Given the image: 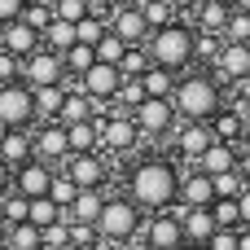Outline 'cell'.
<instances>
[{
	"mask_svg": "<svg viewBox=\"0 0 250 250\" xmlns=\"http://www.w3.org/2000/svg\"><path fill=\"white\" fill-rule=\"evenodd\" d=\"M141 237L145 250H180L185 246V229H180V215L167 207V211H149V220L141 224Z\"/></svg>",
	"mask_w": 250,
	"mask_h": 250,
	"instance_id": "ba28073f",
	"label": "cell"
},
{
	"mask_svg": "<svg viewBox=\"0 0 250 250\" xmlns=\"http://www.w3.org/2000/svg\"><path fill=\"white\" fill-rule=\"evenodd\" d=\"M0 202H4V229L26 220V202H31V198H22L18 189H9V193H0Z\"/></svg>",
	"mask_w": 250,
	"mask_h": 250,
	"instance_id": "f35d334b",
	"label": "cell"
},
{
	"mask_svg": "<svg viewBox=\"0 0 250 250\" xmlns=\"http://www.w3.org/2000/svg\"><path fill=\"white\" fill-rule=\"evenodd\" d=\"M220 44H224V35H211V31H193V62L211 66V62H215V53H220Z\"/></svg>",
	"mask_w": 250,
	"mask_h": 250,
	"instance_id": "1f68e13d",
	"label": "cell"
},
{
	"mask_svg": "<svg viewBox=\"0 0 250 250\" xmlns=\"http://www.w3.org/2000/svg\"><path fill=\"white\" fill-rule=\"evenodd\" d=\"M13 79H18V57L0 48V83H13Z\"/></svg>",
	"mask_w": 250,
	"mask_h": 250,
	"instance_id": "bcb514c9",
	"label": "cell"
},
{
	"mask_svg": "<svg viewBox=\"0 0 250 250\" xmlns=\"http://www.w3.org/2000/svg\"><path fill=\"white\" fill-rule=\"evenodd\" d=\"M145 48H149V62L154 66H163V70H189L193 66V26H185L176 18V22L149 31Z\"/></svg>",
	"mask_w": 250,
	"mask_h": 250,
	"instance_id": "3957f363",
	"label": "cell"
},
{
	"mask_svg": "<svg viewBox=\"0 0 250 250\" xmlns=\"http://www.w3.org/2000/svg\"><path fill=\"white\" fill-rule=\"evenodd\" d=\"M22 22H26V26H35V31H44V26L53 22V0H26Z\"/></svg>",
	"mask_w": 250,
	"mask_h": 250,
	"instance_id": "74e56055",
	"label": "cell"
},
{
	"mask_svg": "<svg viewBox=\"0 0 250 250\" xmlns=\"http://www.w3.org/2000/svg\"><path fill=\"white\" fill-rule=\"evenodd\" d=\"M180 250H207V246H198V242H185V246H180Z\"/></svg>",
	"mask_w": 250,
	"mask_h": 250,
	"instance_id": "9f6ffc18",
	"label": "cell"
},
{
	"mask_svg": "<svg viewBox=\"0 0 250 250\" xmlns=\"http://www.w3.org/2000/svg\"><path fill=\"white\" fill-rule=\"evenodd\" d=\"M48 198H53V202H57L62 211H66V207H70V202L79 198V185H75V180H70V176H66L62 167H57V171H53V180H48Z\"/></svg>",
	"mask_w": 250,
	"mask_h": 250,
	"instance_id": "4dcf8cb0",
	"label": "cell"
},
{
	"mask_svg": "<svg viewBox=\"0 0 250 250\" xmlns=\"http://www.w3.org/2000/svg\"><path fill=\"white\" fill-rule=\"evenodd\" d=\"M141 4V13H145V22H149V31H158V26H167V22H176V9L167 4V0H136Z\"/></svg>",
	"mask_w": 250,
	"mask_h": 250,
	"instance_id": "836d02e7",
	"label": "cell"
},
{
	"mask_svg": "<svg viewBox=\"0 0 250 250\" xmlns=\"http://www.w3.org/2000/svg\"><path fill=\"white\" fill-rule=\"evenodd\" d=\"M250 123L233 110V105H224L215 119H211V132H215V141H242V132H246Z\"/></svg>",
	"mask_w": 250,
	"mask_h": 250,
	"instance_id": "d4e9b609",
	"label": "cell"
},
{
	"mask_svg": "<svg viewBox=\"0 0 250 250\" xmlns=\"http://www.w3.org/2000/svg\"><path fill=\"white\" fill-rule=\"evenodd\" d=\"M66 141H70V154H88V149H97V141H101V127H97V119L66 123Z\"/></svg>",
	"mask_w": 250,
	"mask_h": 250,
	"instance_id": "603a6c76",
	"label": "cell"
},
{
	"mask_svg": "<svg viewBox=\"0 0 250 250\" xmlns=\"http://www.w3.org/2000/svg\"><path fill=\"white\" fill-rule=\"evenodd\" d=\"M0 250H9V242H4V229H0Z\"/></svg>",
	"mask_w": 250,
	"mask_h": 250,
	"instance_id": "680465c9",
	"label": "cell"
},
{
	"mask_svg": "<svg viewBox=\"0 0 250 250\" xmlns=\"http://www.w3.org/2000/svg\"><path fill=\"white\" fill-rule=\"evenodd\" d=\"M207 250H237V229H215Z\"/></svg>",
	"mask_w": 250,
	"mask_h": 250,
	"instance_id": "ee69618b",
	"label": "cell"
},
{
	"mask_svg": "<svg viewBox=\"0 0 250 250\" xmlns=\"http://www.w3.org/2000/svg\"><path fill=\"white\" fill-rule=\"evenodd\" d=\"M145 215L132 198H105L101 215H97V237H110V242H132L141 233Z\"/></svg>",
	"mask_w": 250,
	"mask_h": 250,
	"instance_id": "277c9868",
	"label": "cell"
},
{
	"mask_svg": "<svg viewBox=\"0 0 250 250\" xmlns=\"http://www.w3.org/2000/svg\"><path fill=\"white\" fill-rule=\"evenodd\" d=\"M62 171H66L79 189H101V185L110 180V167H105V158H101L97 149H88V154H70V158L62 163Z\"/></svg>",
	"mask_w": 250,
	"mask_h": 250,
	"instance_id": "30bf717a",
	"label": "cell"
},
{
	"mask_svg": "<svg viewBox=\"0 0 250 250\" xmlns=\"http://www.w3.org/2000/svg\"><path fill=\"white\" fill-rule=\"evenodd\" d=\"M242 141H211L207 149H202V158H198V171H207V176H224V171H237L242 167V149H237Z\"/></svg>",
	"mask_w": 250,
	"mask_h": 250,
	"instance_id": "9a60e30c",
	"label": "cell"
},
{
	"mask_svg": "<svg viewBox=\"0 0 250 250\" xmlns=\"http://www.w3.org/2000/svg\"><path fill=\"white\" fill-rule=\"evenodd\" d=\"M180 189V167L167 158H141L127 176V198L141 211H167Z\"/></svg>",
	"mask_w": 250,
	"mask_h": 250,
	"instance_id": "6da1fadb",
	"label": "cell"
},
{
	"mask_svg": "<svg viewBox=\"0 0 250 250\" xmlns=\"http://www.w3.org/2000/svg\"><path fill=\"white\" fill-rule=\"evenodd\" d=\"M0 229H4V202H0Z\"/></svg>",
	"mask_w": 250,
	"mask_h": 250,
	"instance_id": "91938a15",
	"label": "cell"
},
{
	"mask_svg": "<svg viewBox=\"0 0 250 250\" xmlns=\"http://www.w3.org/2000/svg\"><path fill=\"white\" fill-rule=\"evenodd\" d=\"M149 66H154V62H149V48H145V44H127L123 57H119V75H123V79H141Z\"/></svg>",
	"mask_w": 250,
	"mask_h": 250,
	"instance_id": "484cf974",
	"label": "cell"
},
{
	"mask_svg": "<svg viewBox=\"0 0 250 250\" xmlns=\"http://www.w3.org/2000/svg\"><path fill=\"white\" fill-rule=\"evenodd\" d=\"M0 48H4V53H13V57L22 62L26 53H35V48H40V31H35V26H26L22 18H13V22H4V26H0Z\"/></svg>",
	"mask_w": 250,
	"mask_h": 250,
	"instance_id": "ac0fdd59",
	"label": "cell"
},
{
	"mask_svg": "<svg viewBox=\"0 0 250 250\" xmlns=\"http://www.w3.org/2000/svg\"><path fill=\"white\" fill-rule=\"evenodd\" d=\"M119 83H123V75H119V66H105V62H92L83 75H79V88L92 97V101H114V92H119Z\"/></svg>",
	"mask_w": 250,
	"mask_h": 250,
	"instance_id": "5bb4252c",
	"label": "cell"
},
{
	"mask_svg": "<svg viewBox=\"0 0 250 250\" xmlns=\"http://www.w3.org/2000/svg\"><path fill=\"white\" fill-rule=\"evenodd\" d=\"M237 250H250V229H237Z\"/></svg>",
	"mask_w": 250,
	"mask_h": 250,
	"instance_id": "f5cc1de1",
	"label": "cell"
},
{
	"mask_svg": "<svg viewBox=\"0 0 250 250\" xmlns=\"http://www.w3.org/2000/svg\"><path fill=\"white\" fill-rule=\"evenodd\" d=\"M18 79L22 83H31V88H44V83H62L66 79V66H62V53H53V48H35V53H26L22 62H18Z\"/></svg>",
	"mask_w": 250,
	"mask_h": 250,
	"instance_id": "52a82bcc",
	"label": "cell"
},
{
	"mask_svg": "<svg viewBox=\"0 0 250 250\" xmlns=\"http://www.w3.org/2000/svg\"><path fill=\"white\" fill-rule=\"evenodd\" d=\"M211 215H215V229H242L237 198H215V202H211Z\"/></svg>",
	"mask_w": 250,
	"mask_h": 250,
	"instance_id": "d6a6232c",
	"label": "cell"
},
{
	"mask_svg": "<svg viewBox=\"0 0 250 250\" xmlns=\"http://www.w3.org/2000/svg\"><path fill=\"white\" fill-rule=\"evenodd\" d=\"M101 207H105V189H79V198H75L62 215H66L70 224H97Z\"/></svg>",
	"mask_w": 250,
	"mask_h": 250,
	"instance_id": "ffe728a7",
	"label": "cell"
},
{
	"mask_svg": "<svg viewBox=\"0 0 250 250\" xmlns=\"http://www.w3.org/2000/svg\"><path fill=\"white\" fill-rule=\"evenodd\" d=\"M119 4H136V0H101V4H92V9H119Z\"/></svg>",
	"mask_w": 250,
	"mask_h": 250,
	"instance_id": "db71d44e",
	"label": "cell"
},
{
	"mask_svg": "<svg viewBox=\"0 0 250 250\" xmlns=\"http://www.w3.org/2000/svg\"><path fill=\"white\" fill-rule=\"evenodd\" d=\"M246 88H250V79H246Z\"/></svg>",
	"mask_w": 250,
	"mask_h": 250,
	"instance_id": "94428289",
	"label": "cell"
},
{
	"mask_svg": "<svg viewBox=\"0 0 250 250\" xmlns=\"http://www.w3.org/2000/svg\"><path fill=\"white\" fill-rule=\"evenodd\" d=\"M40 242H44V250H53V246H66V242H70V220L62 215L57 224H48V229H40Z\"/></svg>",
	"mask_w": 250,
	"mask_h": 250,
	"instance_id": "7bdbcfd3",
	"label": "cell"
},
{
	"mask_svg": "<svg viewBox=\"0 0 250 250\" xmlns=\"http://www.w3.org/2000/svg\"><path fill=\"white\" fill-rule=\"evenodd\" d=\"M88 13H92L88 0H53V18H62V22H79Z\"/></svg>",
	"mask_w": 250,
	"mask_h": 250,
	"instance_id": "b9f144b4",
	"label": "cell"
},
{
	"mask_svg": "<svg viewBox=\"0 0 250 250\" xmlns=\"http://www.w3.org/2000/svg\"><path fill=\"white\" fill-rule=\"evenodd\" d=\"M176 114L180 119H193V123H211L220 110H224V88L211 70H193V75H180L176 79Z\"/></svg>",
	"mask_w": 250,
	"mask_h": 250,
	"instance_id": "7a4b0ae2",
	"label": "cell"
},
{
	"mask_svg": "<svg viewBox=\"0 0 250 250\" xmlns=\"http://www.w3.org/2000/svg\"><path fill=\"white\" fill-rule=\"evenodd\" d=\"M88 250H123V242H110V237H97Z\"/></svg>",
	"mask_w": 250,
	"mask_h": 250,
	"instance_id": "f907efd6",
	"label": "cell"
},
{
	"mask_svg": "<svg viewBox=\"0 0 250 250\" xmlns=\"http://www.w3.org/2000/svg\"><path fill=\"white\" fill-rule=\"evenodd\" d=\"M62 101H66V83H44V88H35V123H57Z\"/></svg>",
	"mask_w": 250,
	"mask_h": 250,
	"instance_id": "44dd1931",
	"label": "cell"
},
{
	"mask_svg": "<svg viewBox=\"0 0 250 250\" xmlns=\"http://www.w3.org/2000/svg\"><path fill=\"white\" fill-rule=\"evenodd\" d=\"M237 211H242V229H250V180H246V189L237 193Z\"/></svg>",
	"mask_w": 250,
	"mask_h": 250,
	"instance_id": "c3c4849f",
	"label": "cell"
},
{
	"mask_svg": "<svg viewBox=\"0 0 250 250\" xmlns=\"http://www.w3.org/2000/svg\"><path fill=\"white\" fill-rule=\"evenodd\" d=\"M176 202L180 207H211L215 202V180L198 167L180 171V189H176Z\"/></svg>",
	"mask_w": 250,
	"mask_h": 250,
	"instance_id": "e0dca14e",
	"label": "cell"
},
{
	"mask_svg": "<svg viewBox=\"0 0 250 250\" xmlns=\"http://www.w3.org/2000/svg\"><path fill=\"white\" fill-rule=\"evenodd\" d=\"M26 220H31L35 229H48V224L62 220V207H57L53 198H31V202H26Z\"/></svg>",
	"mask_w": 250,
	"mask_h": 250,
	"instance_id": "f546056e",
	"label": "cell"
},
{
	"mask_svg": "<svg viewBox=\"0 0 250 250\" xmlns=\"http://www.w3.org/2000/svg\"><path fill=\"white\" fill-rule=\"evenodd\" d=\"M132 119H136V127H141V141L149 136H167L176 123H180V114H176V101L171 97H145L136 110H132Z\"/></svg>",
	"mask_w": 250,
	"mask_h": 250,
	"instance_id": "8992f818",
	"label": "cell"
},
{
	"mask_svg": "<svg viewBox=\"0 0 250 250\" xmlns=\"http://www.w3.org/2000/svg\"><path fill=\"white\" fill-rule=\"evenodd\" d=\"M92 48H97V62H105V66H119V57H123V48H127V44H123V40H119L110 26H105V35H101Z\"/></svg>",
	"mask_w": 250,
	"mask_h": 250,
	"instance_id": "e575fe53",
	"label": "cell"
},
{
	"mask_svg": "<svg viewBox=\"0 0 250 250\" xmlns=\"http://www.w3.org/2000/svg\"><path fill=\"white\" fill-rule=\"evenodd\" d=\"M4 242H9V250H44V242H40V229H35L31 220L9 224V229H4Z\"/></svg>",
	"mask_w": 250,
	"mask_h": 250,
	"instance_id": "83f0119b",
	"label": "cell"
},
{
	"mask_svg": "<svg viewBox=\"0 0 250 250\" xmlns=\"http://www.w3.org/2000/svg\"><path fill=\"white\" fill-rule=\"evenodd\" d=\"M53 250H79V246H75V242H66V246H53Z\"/></svg>",
	"mask_w": 250,
	"mask_h": 250,
	"instance_id": "6f0895ef",
	"label": "cell"
},
{
	"mask_svg": "<svg viewBox=\"0 0 250 250\" xmlns=\"http://www.w3.org/2000/svg\"><path fill=\"white\" fill-rule=\"evenodd\" d=\"M75 40H79V35H75V22H62V18H53V22L40 31V44L53 48V53H66Z\"/></svg>",
	"mask_w": 250,
	"mask_h": 250,
	"instance_id": "cb8c5ba5",
	"label": "cell"
},
{
	"mask_svg": "<svg viewBox=\"0 0 250 250\" xmlns=\"http://www.w3.org/2000/svg\"><path fill=\"white\" fill-rule=\"evenodd\" d=\"M176 70H163V66H149L145 75H141V88H145V97H171L176 92Z\"/></svg>",
	"mask_w": 250,
	"mask_h": 250,
	"instance_id": "4316f807",
	"label": "cell"
},
{
	"mask_svg": "<svg viewBox=\"0 0 250 250\" xmlns=\"http://www.w3.org/2000/svg\"><path fill=\"white\" fill-rule=\"evenodd\" d=\"M75 35H79V44H97V40L105 35V18H97V13L79 18V22H75Z\"/></svg>",
	"mask_w": 250,
	"mask_h": 250,
	"instance_id": "ab89813d",
	"label": "cell"
},
{
	"mask_svg": "<svg viewBox=\"0 0 250 250\" xmlns=\"http://www.w3.org/2000/svg\"><path fill=\"white\" fill-rule=\"evenodd\" d=\"M211 180H215V198H237V193L246 189L242 167H237V171H224V176H211Z\"/></svg>",
	"mask_w": 250,
	"mask_h": 250,
	"instance_id": "60d3db41",
	"label": "cell"
},
{
	"mask_svg": "<svg viewBox=\"0 0 250 250\" xmlns=\"http://www.w3.org/2000/svg\"><path fill=\"white\" fill-rule=\"evenodd\" d=\"M9 189H13V167L0 158V193H9Z\"/></svg>",
	"mask_w": 250,
	"mask_h": 250,
	"instance_id": "681fc988",
	"label": "cell"
},
{
	"mask_svg": "<svg viewBox=\"0 0 250 250\" xmlns=\"http://www.w3.org/2000/svg\"><path fill=\"white\" fill-rule=\"evenodd\" d=\"M246 48H250V44H246Z\"/></svg>",
	"mask_w": 250,
	"mask_h": 250,
	"instance_id": "6125c7cd",
	"label": "cell"
},
{
	"mask_svg": "<svg viewBox=\"0 0 250 250\" xmlns=\"http://www.w3.org/2000/svg\"><path fill=\"white\" fill-rule=\"evenodd\" d=\"M0 158H4L9 167L31 163V158H35V141H31V132H26V127H0Z\"/></svg>",
	"mask_w": 250,
	"mask_h": 250,
	"instance_id": "d6986e66",
	"label": "cell"
},
{
	"mask_svg": "<svg viewBox=\"0 0 250 250\" xmlns=\"http://www.w3.org/2000/svg\"><path fill=\"white\" fill-rule=\"evenodd\" d=\"M105 26H110L123 44H145V40H149V22H145L141 4H119V9H110V13H105Z\"/></svg>",
	"mask_w": 250,
	"mask_h": 250,
	"instance_id": "8fae6325",
	"label": "cell"
},
{
	"mask_svg": "<svg viewBox=\"0 0 250 250\" xmlns=\"http://www.w3.org/2000/svg\"><path fill=\"white\" fill-rule=\"evenodd\" d=\"M224 40L250 44V13H246V9H233V13H229V22H224Z\"/></svg>",
	"mask_w": 250,
	"mask_h": 250,
	"instance_id": "d590c367",
	"label": "cell"
},
{
	"mask_svg": "<svg viewBox=\"0 0 250 250\" xmlns=\"http://www.w3.org/2000/svg\"><path fill=\"white\" fill-rule=\"evenodd\" d=\"M215 141V132H211V123H193V119H185L180 123V132H176V158L185 163V171L189 167H198V158H202V149Z\"/></svg>",
	"mask_w": 250,
	"mask_h": 250,
	"instance_id": "7c38bea8",
	"label": "cell"
},
{
	"mask_svg": "<svg viewBox=\"0 0 250 250\" xmlns=\"http://www.w3.org/2000/svg\"><path fill=\"white\" fill-rule=\"evenodd\" d=\"M141 101H145V88H141V79H123V83H119V92H114V105L132 114Z\"/></svg>",
	"mask_w": 250,
	"mask_h": 250,
	"instance_id": "8d00e7d4",
	"label": "cell"
},
{
	"mask_svg": "<svg viewBox=\"0 0 250 250\" xmlns=\"http://www.w3.org/2000/svg\"><path fill=\"white\" fill-rule=\"evenodd\" d=\"M198 31H211V35H224V22H229V13H233V4L229 0H198Z\"/></svg>",
	"mask_w": 250,
	"mask_h": 250,
	"instance_id": "7402d4cb",
	"label": "cell"
},
{
	"mask_svg": "<svg viewBox=\"0 0 250 250\" xmlns=\"http://www.w3.org/2000/svg\"><path fill=\"white\" fill-rule=\"evenodd\" d=\"M35 141V158L48 163V167H62L70 158V141H66V123H40V132L31 136Z\"/></svg>",
	"mask_w": 250,
	"mask_h": 250,
	"instance_id": "4fadbf2b",
	"label": "cell"
},
{
	"mask_svg": "<svg viewBox=\"0 0 250 250\" xmlns=\"http://www.w3.org/2000/svg\"><path fill=\"white\" fill-rule=\"evenodd\" d=\"M167 4H171L176 13H193V9H198V0H167Z\"/></svg>",
	"mask_w": 250,
	"mask_h": 250,
	"instance_id": "816d5d0a",
	"label": "cell"
},
{
	"mask_svg": "<svg viewBox=\"0 0 250 250\" xmlns=\"http://www.w3.org/2000/svg\"><path fill=\"white\" fill-rule=\"evenodd\" d=\"M207 70L220 79V88H229V83H246V79H250V48H246V44L224 40L220 53H215V62H211Z\"/></svg>",
	"mask_w": 250,
	"mask_h": 250,
	"instance_id": "9c48e42d",
	"label": "cell"
},
{
	"mask_svg": "<svg viewBox=\"0 0 250 250\" xmlns=\"http://www.w3.org/2000/svg\"><path fill=\"white\" fill-rule=\"evenodd\" d=\"M22 9H26V0H0V26L13 22V18H22Z\"/></svg>",
	"mask_w": 250,
	"mask_h": 250,
	"instance_id": "7dc6e473",
	"label": "cell"
},
{
	"mask_svg": "<svg viewBox=\"0 0 250 250\" xmlns=\"http://www.w3.org/2000/svg\"><path fill=\"white\" fill-rule=\"evenodd\" d=\"M92 62H97V48H92V44H79V40H75V44L62 53V66H66V75H83Z\"/></svg>",
	"mask_w": 250,
	"mask_h": 250,
	"instance_id": "f1b7e54d",
	"label": "cell"
},
{
	"mask_svg": "<svg viewBox=\"0 0 250 250\" xmlns=\"http://www.w3.org/2000/svg\"><path fill=\"white\" fill-rule=\"evenodd\" d=\"M35 123V88L13 79L0 83V127H31Z\"/></svg>",
	"mask_w": 250,
	"mask_h": 250,
	"instance_id": "5b68a950",
	"label": "cell"
},
{
	"mask_svg": "<svg viewBox=\"0 0 250 250\" xmlns=\"http://www.w3.org/2000/svg\"><path fill=\"white\" fill-rule=\"evenodd\" d=\"M53 171H57V167L31 158V163L13 167V189H18L22 198H48V180H53Z\"/></svg>",
	"mask_w": 250,
	"mask_h": 250,
	"instance_id": "2e32d148",
	"label": "cell"
},
{
	"mask_svg": "<svg viewBox=\"0 0 250 250\" xmlns=\"http://www.w3.org/2000/svg\"><path fill=\"white\" fill-rule=\"evenodd\" d=\"M70 242L79 250H88L92 242H97V224H70Z\"/></svg>",
	"mask_w": 250,
	"mask_h": 250,
	"instance_id": "f6af8a7d",
	"label": "cell"
},
{
	"mask_svg": "<svg viewBox=\"0 0 250 250\" xmlns=\"http://www.w3.org/2000/svg\"><path fill=\"white\" fill-rule=\"evenodd\" d=\"M229 4H233V9H246V13H250V0H229Z\"/></svg>",
	"mask_w": 250,
	"mask_h": 250,
	"instance_id": "11a10c76",
	"label": "cell"
}]
</instances>
